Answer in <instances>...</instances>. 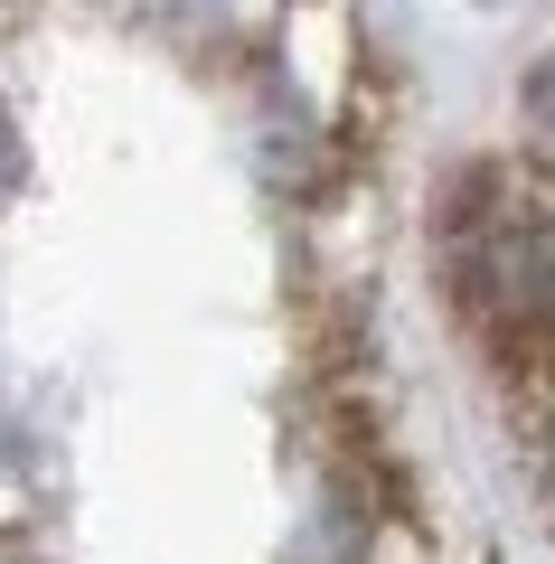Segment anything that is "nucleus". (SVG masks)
<instances>
[{
    "mask_svg": "<svg viewBox=\"0 0 555 564\" xmlns=\"http://www.w3.org/2000/svg\"><path fill=\"white\" fill-rule=\"evenodd\" d=\"M499 273H509V302L527 311V321L555 329V217L527 226L517 245H499Z\"/></svg>",
    "mask_w": 555,
    "mask_h": 564,
    "instance_id": "obj_1",
    "label": "nucleus"
},
{
    "mask_svg": "<svg viewBox=\"0 0 555 564\" xmlns=\"http://www.w3.org/2000/svg\"><path fill=\"white\" fill-rule=\"evenodd\" d=\"M527 132H536V151L555 161V57L527 76Z\"/></svg>",
    "mask_w": 555,
    "mask_h": 564,
    "instance_id": "obj_2",
    "label": "nucleus"
},
{
    "mask_svg": "<svg viewBox=\"0 0 555 564\" xmlns=\"http://www.w3.org/2000/svg\"><path fill=\"white\" fill-rule=\"evenodd\" d=\"M20 180V141H10V122H0V188Z\"/></svg>",
    "mask_w": 555,
    "mask_h": 564,
    "instance_id": "obj_3",
    "label": "nucleus"
},
{
    "mask_svg": "<svg viewBox=\"0 0 555 564\" xmlns=\"http://www.w3.org/2000/svg\"><path fill=\"white\" fill-rule=\"evenodd\" d=\"M132 10H189V0H132Z\"/></svg>",
    "mask_w": 555,
    "mask_h": 564,
    "instance_id": "obj_4",
    "label": "nucleus"
}]
</instances>
